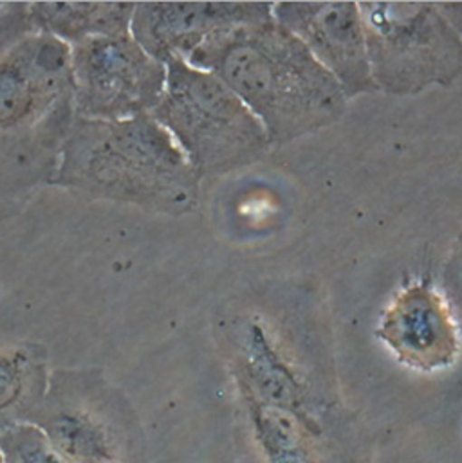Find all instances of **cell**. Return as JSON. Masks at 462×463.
<instances>
[{
	"mask_svg": "<svg viewBox=\"0 0 462 463\" xmlns=\"http://www.w3.org/2000/svg\"><path fill=\"white\" fill-rule=\"evenodd\" d=\"M273 18L336 78L349 99L378 90L356 2H278Z\"/></svg>",
	"mask_w": 462,
	"mask_h": 463,
	"instance_id": "obj_8",
	"label": "cell"
},
{
	"mask_svg": "<svg viewBox=\"0 0 462 463\" xmlns=\"http://www.w3.org/2000/svg\"><path fill=\"white\" fill-rule=\"evenodd\" d=\"M0 451L7 463H71L34 424L0 431Z\"/></svg>",
	"mask_w": 462,
	"mask_h": 463,
	"instance_id": "obj_13",
	"label": "cell"
},
{
	"mask_svg": "<svg viewBox=\"0 0 462 463\" xmlns=\"http://www.w3.org/2000/svg\"><path fill=\"white\" fill-rule=\"evenodd\" d=\"M136 2H29L34 33L74 45L92 36L130 33Z\"/></svg>",
	"mask_w": 462,
	"mask_h": 463,
	"instance_id": "obj_12",
	"label": "cell"
},
{
	"mask_svg": "<svg viewBox=\"0 0 462 463\" xmlns=\"http://www.w3.org/2000/svg\"><path fill=\"white\" fill-rule=\"evenodd\" d=\"M74 116L121 121L150 114L159 103L167 65L130 33L92 36L69 47Z\"/></svg>",
	"mask_w": 462,
	"mask_h": 463,
	"instance_id": "obj_7",
	"label": "cell"
},
{
	"mask_svg": "<svg viewBox=\"0 0 462 463\" xmlns=\"http://www.w3.org/2000/svg\"><path fill=\"white\" fill-rule=\"evenodd\" d=\"M380 339L409 368L439 372L459 355L457 323L443 298L427 285L403 288L383 312Z\"/></svg>",
	"mask_w": 462,
	"mask_h": 463,
	"instance_id": "obj_10",
	"label": "cell"
},
{
	"mask_svg": "<svg viewBox=\"0 0 462 463\" xmlns=\"http://www.w3.org/2000/svg\"><path fill=\"white\" fill-rule=\"evenodd\" d=\"M72 121L69 45L31 33L0 58V224L53 184Z\"/></svg>",
	"mask_w": 462,
	"mask_h": 463,
	"instance_id": "obj_3",
	"label": "cell"
},
{
	"mask_svg": "<svg viewBox=\"0 0 462 463\" xmlns=\"http://www.w3.org/2000/svg\"><path fill=\"white\" fill-rule=\"evenodd\" d=\"M31 33L29 2H0V58Z\"/></svg>",
	"mask_w": 462,
	"mask_h": 463,
	"instance_id": "obj_14",
	"label": "cell"
},
{
	"mask_svg": "<svg viewBox=\"0 0 462 463\" xmlns=\"http://www.w3.org/2000/svg\"><path fill=\"white\" fill-rule=\"evenodd\" d=\"M165 65V92L150 114L170 132L201 181L264 157L271 146L267 134L228 85L179 56Z\"/></svg>",
	"mask_w": 462,
	"mask_h": 463,
	"instance_id": "obj_4",
	"label": "cell"
},
{
	"mask_svg": "<svg viewBox=\"0 0 462 463\" xmlns=\"http://www.w3.org/2000/svg\"><path fill=\"white\" fill-rule=\"evenodd\" d=\"M51 186L91 203L183 217L199 204L201 177L152 114L121 121L74 116Z\"/></svg>",
	"mask_w": 462,
	"mask_h": 463,
	"instance_id": "obj_2",
	"label": "cell"
},
{
	"mask_svg": "<svg viewBox=\"0 0 462 463\" xmlns=\"http://www.w3.org/2000/svg\"><path fill=\"white\" fill-rule=\"evenodd\" d=\"M273 18L269 2H136L130 34L158 61L188 58L235 27Z\"/></svg>",
	"mask_w": 462,
	"mask_h": 463,
	"instance_id": "obj_9",
	"label": "cell"
},
{
	"mask_svg": "<svg viewBox=\"0 0 462 463\" xmlns=\"http://www.w3.org/2000/svg\"><path fill=\"white\" fill-rule=\"evenodd\" d=\"M31 424L71 463H149L134 402L100 368H54Z\"/></svg>",
	"mask_w": 462,
	"mask_h": 463,
	"instance_id": "obj_5",
	"label": "cell"
},
{
	"mask_svg": "<svg viewBox=\"0 0 462 463\" xmlns=\"http://www.w3.org/2000/svg\"><path fill=\"white\" fill-rule=\"evenodd\" d=\"M51 372L45 345L0 339V431L31 424L47 393Z\"/></svg>",
	"mask_w": 462,
	"mask_h": 463,
	"instance_id": "obj_11",
	"label": "cell"
},
{
	"mask_svg": "<svg viewBox=\"0 0 462 463\" xmlns=\"http://www.w3.org/2000/svg\"><path fill=\"white\" fill-rule=\"evenodd\" d=\"M358 7L378 90L412 96L461 76V34L438 4L360 2Z\"/></svg>",
	"mask_w": 462,
	"mask_h": 463,
	"instance_id": "obj_6",
	"label": "cell"
},
{
	"mask_svg": "<svg viewBox=\"0 0 462 463\" xmlns=\"http://www.w3.org/2000/svg\"><path fill=\"white\" fill-rule=\"evenodd\" d=\"M0 463H7L5 462V458H4V455H2V451H0Z\"/></svg>",
	"mask_w": 462,
	"mask_h": 463,
	"instance_id": "obj_15",
	"label": "cell"
},
{
	"mask_svg": "<svg viewBox=\"0 0 462 463\" xmlns=\"http://www.w3.org/2000/svg\"><path fill=\"white\" fill-rule=\"evenodd\" d=\"M183 60L228 85L271 146L320 132L347 112L349 98L336 78L274 18L217 34Z\"/></svg>",
	"mask_w": 462,
	"mask_h": 463,
	"instance_id": "obj_1",
	"label": "cell"
}]
</instances>
